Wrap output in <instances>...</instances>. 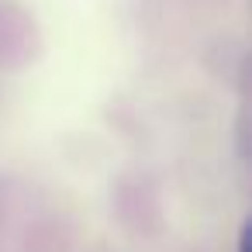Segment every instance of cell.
Returning a JSON list of instances; mask_svg holds the SVG:
<instances>
[{
	"label": "cell",
	"mask_w": 252,
	"mask_h": 252,
	"mask_svg": "<svg viewBox=\"0 0 252 252\" xmlns=\"http://www.w3.org/2000/svg\"><path fill=\"white\" fill-rule=\"evenodd\" d=\"M238 252H249V242H245V238H242V249H238Z\"/></svg>",
	"instance_id": "cell-1"
}]
</instances>
